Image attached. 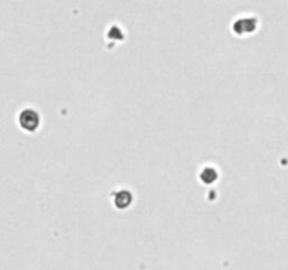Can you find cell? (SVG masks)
Listing matches in <instances>:
<instances>
[{
  "label": "cell",
  "mask_w": 288,
  "mask_h": 270,
  "mask_svg": "<svg viewBox=\"0 0 288 270\" xmlns=\"http://www.w3.org/2000/svg\"><path fill=\"white\" fill-rule=\"evenodd\" d=\"M132 201V196L129 193V190L121 189L114 193V204L117 205L118 208H125L127 205L131 204Z\"/></svg>",
  "instance_id": "7a4b0ae2"
},
{
  "label": "cell",
  "mask_w": 288,
  "mask_h": 270,
  "mask_svg": "<svg viewBox=\"0 0 288 270\" xmlns=\"http://www.w3.org/2000/svg\"><path fill=\"white\" fill-rule=\"evenodd\" d=\"M201 180H203L204 183H214L215 180H216V177H218V174H216V171L214 169V168H205L201 173Z\"/></svg>",
  "instance_id": "3957f363"
},
{
  "label": "cell",
  "mask_w": 288,
  "mask_h": 270,
  "mask_svg": "<svg viewBox=\"0 0 288 270\" xmlns=\"http://www.w3.org/2000/svg\"><path fill=\"white\" fill-rule=\"evenodd\" d=\"M20 125L25 131H35L40 127V114L35 110H24L20 114Z\"/></svg>",
  "instance_id": "6da1fadb"
},
{
  "label": "cell",
  "mask_w": 288,
  "mask_h": 270,
  "mask_svg": "<svg viewBox=\"0 0 288 270\" xmlns=\"http://www.w3.org/2000/svg\"><path fill=\"white\" fill-rule=\"evenodd\" d=\"M235 24H236V31L240 34V35H242V34H245V24H242V23H239V22L235 23ZM255 25H256V24H255V22H249L247 24H246V30H247V34L252 33V31L255 30Z\"/></svg>",
  "instance_id": "277c9868"
}]
</instances>
